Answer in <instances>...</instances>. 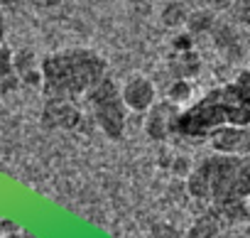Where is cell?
<instances>
[{"instance_id": "obj_20", "label": "cell", "mask_w": 250, "mask_h": 238, "mask_svg": "<svg viewBox=\"0 0 250 238\" xmlns=\"http://www.w3.org/2000/svg\"><path fill=\"white\" fill-rule=\"evenodd\" d=\"M0 238H22V236H20V233L15 231V233H3V236H0Z\"/></svg>"}, {"instance_id": "obj_16", "label": "cell", "mask_w": 250, "mask_h": 238, "mask_svg": "<svg viewBox=\"0 0 250 238\" xmlns=\"http://www.w3.org/2000/svg\"><path fill=\"white\" fill-rule=\"evenodd\" d=\"M10 74H15L13 52H10L5 44H0V79H3V76H10Z\"/></svg>"}, {"instance_id": "obj_7", "label": "cell", "mask_w": 250, "mask_h": 238, "mask_svg": "<svg viewBox=\"0 0 250 238\" xmlns=\"http://www.w3.org/2000/svg\"><path fill=\"white\" fill-rule=\"evenodd\" d=\"M177 115H179L177 103H172V101H157L147 110V118H145V133H147V138L155 140V143H162L169 135H174Z\"/></svg>"}, {"instance_id": "obj_4", "label": "cell", "mask_w": 250, "mask_h": 238, "mask_svg": "<svg viewBox=\"0 0 250 238\" xmlns=\"http://www.w3.org/2000/svg\"><path fill=\"white\" fill-rule=\"evenodd\" d=\"M86 101H88V106L93 108V118H96L98 128H101L110 140H120V138L125 135L128 108L123 106L118 84L105 74L103 79H98V81L86 91Z\"/></svg>"}, {"instance_id": "obj_8", "label": "cell", "mask_w": 250, "mask_h": 238, "mask_svg": "<svg viewBox=\"0 0 250 238\" xmlns=\"http://www.w3.org/2000/svg\"><path fill=\"white\" fill-rule=\"evenodd\" d=\"M42 123L47 128H59V130H74L81 126V110L74 101L64 98H47L44 110H42Z\"/></svg>"}, {"instance_id": "obj_14", "label": "cell", "mask_w": 250, "mask_h": 238, "mask_svg": "<svg viewBox=\"0 0 250 238\" xmlns=\"http://www.w3.org/2000/svg\"><path fill=\"white\" fill-rule=\"evenodd\" d=\"M230 18L238 25L250 27V0H235V3L230 5Z\"/></svg>"}, {"instance_id": "obj_6", "label": "cell", "mask_w": 250, "mask_h": 238, "mask_svg": "<svg viewBox=\"0 0 250 238\" xmlns=\"http://www.w3.org/2000/svg\"><path fill=\"white\" fill-rule=\"evenodd\" d=\"M208 145L218 155L248 157L250 155V128H245V126H223V128L211 133Z\"/></svg>"}, {"instance_id": "obj_11", "label": "cell", "mask_w": 250, "mask_h": 238, "mask_svg": "<svg viewBox=\"0 0 250 238\" xmlns=\"http://www.w3.org/2000/svg\"><path fill=\"white\" fill-rule=\"evenodd\" d=\"M187 18H189V13H187V8H184L182 3H169V5L165 8V13H162V22H165L167 27L187 25Z\"/></svg>"}, {"instance_id": "obj_9", "label": "cell", "mask_w": 250, "mask_h": 238, "mask_svg": "<svg viewBox=\"0 0 250 238\" xmlns=\"http://www.w3.org/2000/svg\"><path fill=\"white\" fill-rule=\"evenodd\" d=\"M221 218L216 211H206L201 214L187 231H184V238H216L218 231H221Z\"/></svg>"}, {"instance_id": "obj_17", "label": "cell", "mask_w": 250, "mask_h": 238, "mask_svg": "<svg viewBox=\"0 0 250 238\" xmlns=\"http://www.w3.org/2000/svg\"><path fill=\"white\" fill-rule=\"evenodd\" d=\"M18 84H20V79H18L15 74L3 76V79H0V96H5V93H10L13 88H18Z\"/></svg>"}, {"instance_id": "obj_5", "label": "cell", "mask_w": 250, "mask_h": 238, "mask_svg": "<svg viewBox=\"0 0 250 238\" xmlns=\"http://www.w3.org/2000/svg\"><path fill=\"white\" fill-rule=\"evenodd\" d=\"M120 98L123 106L133 113H147L157 103V88L147 76H130L120 86Z\"/></svg>"}, {"instance_id": "obj_10", "label": "cell", "mask_w": 250, "mask_h": 238, "mask_svg": "<svg viewBox=\"0 0 250 238\" xmlns=\"http://www.w3.org/2000/svg\"><path fill=\"white\" fill-rule=\"evenodd\" d=\"M213 211L218 214L221 223H240V221L250 218L248 199H245V201H223V204H213Z\"/></svg>"}, {"instance_id": "obj_1", "label": "cell", "mask_w": 250, "mask_h": 238, "mask_svg": "<svg viewBox=\"0 0 250 238\" xmlns=\"http://www.w3.org/2000/svg\"><path fill=\"white\" fill-rule=\"evenodd\" d=\"M223 126L250 128V71H243L235 81L208 91L187 110H179L174 135L204 140Z\"/></svg>"}, {"instance_id": "obj_13", "label": "cell", "mask_w": 250, "mask_h": 238, "mask_svg": "<svg viewBox=\"0 0 250 238\" xmlns=\"http://www.w3.org/2000/svg\"><path fill=\"white\" fill-rule=\"evenodd\" d=\"M191 96V84L187 81V79H177L172 86H169V91H167V101H172V103H182V101H187Z\"/></svg>"}, {"instance_id": "obj_15", "label": "cell", "mask_w": 250, "mask_h": 238, "mask_svg": "<svg viewBox=\"0 0 250 238\" xmlns=\"http://www.w3.org/2000/svg\"><path fill=\"white\" fill-rule=\"evenodd\" d=\"M150 236H152V238H184V233H182L177 226L167 223V221H160V223H155Z\"/></svg>"}, {"instance_id": "obj_19", "label": "cell", "mask_w": 250, "mask_h": 238, "mask_svg": "<svg viewBox=\"0 0 250 238\" xmlns=\"http://www.w3.org/2000/svg\"><path fill=\"white\" fill-rule=\"evenodd\" d=\"M3 40H5V20L0 15V44H3Z\"/></svg>"}, {"instance_id": "obj_18", "label": "cell", "mask_w": 250, "mask_h": 238, "mask_svg": "<svg viewBox=\"0 0 250 238\" xmlns=\"http://www.w3.org/2000/svg\"><path fill=\"white\" fill-rule=\"evenodd\" d=\"M5 5H18V3H52V0H3Z\"/></svg>"}, {"instance_id": "obj_3", "label": "cell", "mask_w": 250, "mask_h": 238, "mask_svg": "<svg viewBox=\"0 0 250 238\" xmlns=\"http://www.w3.org/2000/svg\"><path fill=\"white\" fill-rule=\"evenodd\" d=\"M208 174V192L213 204L250 199V155H211L201 160Z\"/></svg>"}, {"instance_id": "obj_2", "label": "cell", "mask_w": 250, "mask_h": 238, "mask_svg": "<svg viewBox=\"0 0 250 238\" xmlns=\"http://www.w3.org/2000/svg\"><path fill=\"white\" fill-rule=\"evenodd\" d=\"M42 93L47 98L76 101L108 74V64L91 49H62L52 52L40 64Z\"/></svg>"}, {"instance_id": "obj_12", "label": "cell", "mask_w": 250, "mask_h": 238, "mask_svg": "<svg viewBox=\"0 0 250 238\" xmlns=\"http://www.w3.org/2000/svg\"><path fill=\"white\" fill-rule=\"evenodd\" d=\"M187 25L191 32H204V30H211L216 22H213V15L206 13V10H199V13H191L187 18Z\"/></svg>"}]
</instances>
